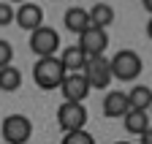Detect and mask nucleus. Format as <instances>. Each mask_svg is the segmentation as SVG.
<instances>
[{"mask_svg":"<svg viewBox=\"0 0 152 144\" xmlns=\"http://www.w3.org/2000/svg\"><path fill=\"white\" fill-rule=\"evenodd\" d=\"M114 144H133V141H114Z\"/></svg>","mask_w":152,"mask_h":144,"instance_id":"obj_21","label":"nucleus"},{"mask_svg":"<svg viewBox=\"0 0 152 144\" xmlns=\"http://www.w3.org/2000/svg\"><path fill=\"white\" fill-rule=\"evenodd\" d=\"M128 109H130V103H128V95L122 93V90H111V93H106V98H103V114L109 120L125 117Z\"/></svg>","mask_w":152,"mask_h":144,"instance_id":"obj_10","label":"nucleus"},{"mask_svg":"<svg viewBox=\"0 0 152 144\" xmlns=\"http://www.w3.org/2000/svg\"><path fill=\"white\" fill-rule=\"evenodd\" d=\"M19 87H22V71L16 65L0 68V90H3V93H16Z\"/></svg>","mask_w":152,"mask_h":144,"instance_id":"obj_16","label":"nucleus"},{"mask_svg":"<svg viewBox=\"0 0 152 144\" xmlns=\"http://www.w3.org/2000/svg\"><path fill=\"white\" fill-rule=\"evenodd\" d=\"M65 22V30H71L73 35H82L87 27H90V16H87V8H79V6H71L63 16Z\"/></svg>","mask_w":152,"mask_h":144,"instance_id":"obj_12","label":"nucleus"},{"mask_svg":"<svg viewBox=\"0 0 152 144\" xmlns=\"http://www.w3.org/2000/svg\"><path fill=\"white\" fill-rule=\"evenodd\" d=\"M84 79L92 87H98V90H106L111 84V71H109V60L101 55V57H87V65H84Z\"/></svg>","mask_w":152,"mask_h":144,"instance_id":"obj_6","label":"nucleus"},{"mask_svg":"<svg viewBox=\"0 0 152 144\" xmlns=\"http://www.w3.org/2000/svg\"><path fill=\"white\" fill-rule=\"evenodd\" d=\"M109 71H111V79L117 82H136L144 71V63L133 49H120L109 60Z\"/></svg>","mask_w":152,"mask_h":144,"instance_id":"obj_1","label":"nucleus"},{"mask_svg":"<svg viewBox=\"0 0 152 144\" xmlns=\"http://www.w3.org/2000/svg\"><path fill=\"white\" fill-rule=\"evenodd\" d=\"M0 136L6 144H27L33 139V122L27 114H8L0 125Z\"/></svg>","mask_w":152,"mask_h":144,"instance_id":"obj_3","label":"nucleus"},{"mask_svg":"<svg viewBox=\"0 0 152 144\" xmlns=\"http://www.w3.org/2000/svg\"><path fill=\"white\" fill-rule=\"evenodd\" d=\"M14 22V8L8 3H0V27H6Z\"/></svg>","mask_w":152,"mask_h":144,"instance_id":"obj_19","label":"nucleus"},{"mask_svg":"<svg viewBox=\"0 0 152 144\" xmlns=\"http://www.w3.org/2000/svg\"><path fill=\"white\" fill-rule=\"evenodd\" d=\"M63 63V68H65V74H82L84 71V65H87V55L79 49V46H68V49H63V55L57 57Z\"/></svg>","mask_w":152,"mask_h":144,"instance_id":"obj_11","label":"nucleus"},{"mask_svg":"<svg viewBox=\"0 0 152 144\" xmlns=\"http://www.w3.org/2000/svg\"><path fill=\"white\" fill-rule=\"evenodd\" d=\"M60 90L68 103H84V98L90 95V84H87L84 74H65Z\"/></svg>","mask_w":152,"mask_h":144,"instance_id":"obj_8","label":"nucleus"},{"mask_svg":"<svg viewBox=\"0 0 152 144\" xmlns=\"http://www.w3.org/2000/svg\"><path fill=\"white\" fill-rule=\"evenodd\" d=\"M57 125H60V131H65V133L84 131V125H87V109H84L82 103L63 101L60 109H57Z\"/></svg>","mask_w":152,"mask_h":144,"instance_id":"obj_5","label":"nucleus"},{"mask_svg":"<svg viewBox=\"0 0 152 144\" xmlns=\"http://www.w3.org/2000/svg\"><path fill=\"white\" fill-rule=\"evenodd\" d=\"M87 16H90V27L106 30V27L114 22V8H111L109 3H95V6L87 11Z\"/></svg>","mask_w":152,"mask_h":144,"instance_id":"obj_13","label":"nucleus"},{"mask_svg":"<svg viewBox=\"0 0 152 144\" xmlns=\"http://www.w3.org/2000/svg\"><path fill=\"white\" fill-rule=\"evenodd\" d=\"M79 46L87 57H101L106 46H109V33L106 30H98V27H87L82 35H79Z\"/></svg>","mask_w":152,"mask_h":144,"instance_id":"obj_7","label":"nucleus"},{"mask_svg":"<svg viewBox=\"0 0 152 144\" xmlns=\"http://www.w3.org/2000/svg\"><path fill=\"white\" fill-rule=\"evenodd\" d=\"M141 136V144H152V136H149V131H144V133H139Z\"/></svg>","mask_w":152,"mask_h":144,"instance_id":"obj_20","label":"nucleus"},{"mask_svg":"<svg viewBox=\"0 0 152 144\" xmlns=\"http://www.w3.org/2000/svg\"><path fill=\"white\" fill-rule=\"evenodd\" d=\"M11 60H14V46H11L6 38H0V68L11 65Z\"/></svg>","mask_w":152,"mask_h":144,"instance_id":"obj_18","label":"nucleus"},{"mask_svg":"<svg viewBox=\"0 0 152 144\" xmlns=\"http://www.w3.org/2000/svg\"><path fill=\"white\" fill-rule=\"evenodd\" d=\"M128 95V103H130V109H141L147 112L149 109V103H152V90L147 84H136V87H130V93Z\"/></svg>","mask_w":152,"mask_h":144,"instance_id":"obj_15","label":"nucleus"},{"mask_svg":"<svg viewBox=\"0 0 152 144\" xmlns=\"http://www.w3.org/2000/svg\"><path fill=\"white\" fill-rule=\"evenodd\" d=\"M122 122H125V131L128 133H144V131H149V114L147 112H141V109H128V114L122 117Z\"/></svg>","mask_w":152,"mask_h":144,"instance_id":"obj_14","label":"nucleus"},{"mask_svg":"<svg viewBox=\"0 0 152 144\" xmlns=\"http://www.w3.org/2000/svg\"><path fill=\"white\" fill-rule=\"evenodd\" d=\"M14 22L22 30L33 33V30H38L44 25V8L38 3H22L19 8H14Z\"/></svg>","mask_w":152,"mask_h":144,"instance_id":"obj_9","label":"nucleus"},{"mask_svg":"<svg viewBox=\"0 0 152 144\" xmlns=\"http://www.w3.org/2000/svg\"><path fill=\"white\" fill-rule=\"evenodd\" d=\"M33 79L41 90H54L60 87L63 79H65V68L57 57H41L35 65H33Z\"/></svg>","mask_w":152,"mask_h":144,"instance_id":"obj_2","label":"nucleus"},{"mask_svg":"<svg viewBox=\"0 0 152 144\" xmlns=\"http://www.w3.org/2000/svg\"><path fill=\"white\" fill-rule=\"evenodd\" d=\"M63 144H95L90 131H71L63 136Z\"/></svg>","mask_w":152,"mask_h":144,"instance_id":"obj_17","label":"nucleus"},{"mask_svg":"<svg viewBox=\"0 0 152 144\" xmlns=\"http://www.w3.org/2000/svg\"><path fill=\"white\" fill-rule=\"evenodd\" d=\"M57 49H60V33H57L54 27L41 25L38 30L30 33V52L38 55V60L41 57H54Z\"/></svg>","mask_w":152,"mask_h":144,"instance_id":"obj_4","label":"nucleus"}]
</instances>
